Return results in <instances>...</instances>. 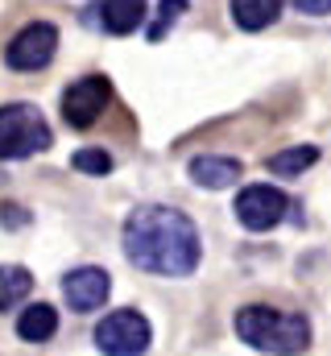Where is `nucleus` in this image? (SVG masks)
Wrapping results in <instances>:
<instances>
[{
	"label": "nucleus",
	"instance_id": "obj_1",
	"mask_svg": "<svg viewBox=\"0 0 331 356\" xmlns=\"http://www.w3.org/2000/svg\"><path fill=\"white\" fill-rule=\"evenodd\" d=\"M124 257L145 273L158 277H191L203 257L199 228L186 211L166 207V203H145L124 220Z\"/></svg>",
	"mask_w": 331,
	"mask_h": 356
},
{
	"label": "nucleus",
	"instance_id": "obj_2",
	"mask_svg": "<svg viewBox=\"0 0 331 356\" xmlns=\"http://www.w3.org/2000/svg\"><path fill=\"white\" fill-rule=\"evenodd\" d=\"M236 336H241L245 344H252L257 353L298 356L311 344V323H307V315L252 302V307H241V311H236Z\"/></svg>",
	"mask_w": 331,
	"mask_h": 356
},
{
	"label": "nucleus",
	"instance_id": "obj_3",
	"mask_svg": "<svg viewBox=\"0 0 331 356\" xmlns=\"http://www.w3.org/2000/svg\"><path fill=\"white\" fill-rule=\"evenodd\" d=\"M38 149H50V124L33 104H4L0 108V162L8 158H33Z\"/></svg>",
	"mask_w": 331,
	"mask_h": 356
},
{
	"label": "nucleus",
	"instance_id": "obj_4",
	"mask_svg": "<svg viewBox=\"0 0 331 356\" xmlns=\"http://www.w3.org/2000/svg\"><path fill=\"white\" fill-rule=\"evenodd\" d=\"M150 340H154V332H150L145 315L129 311V307L112 311L108 319L95 323V348L104 356H141L150 348Z\"/></svg>",
	"mask_w": 331,
	"mask_h": 356
},
{
	"label": "nucleus",
	"instance_id": "obj_5",
	"mask_svg": "<svg viewBox=\"0 0 331 356\" xmlns=\"http://www.w3.org/2000/svg\"><path fill=\"white\" fill-rule=\"evenodd\" d=\"M286 207H290V199H286L277 186L257 182V186H245V191L236 195V207H232V211H236L241 228H248V232H269V228L282 224Z\"/></svg>",
	"mask_w": 331,
	"mask_h": 356
},
{
	"label": "nucleus",
	"instance_id": "obj_6",
	"mask_svg": "<svg viewBox=\"0 0 331 356\" xmlns=\"http://www.w3.org/2000/svg\"><path fill=\"white\" fill-rule=\"evenodd\" d=\"M112 99V83L108 75H87V79H75L71 88L63 91V120L71 129H91L99 120V112L108 108Z\"/></svg>",
	"mask_w": 331,
	"mask_h": 356
},
{
	"label": "nucleus",
	"instance_id": "obj_7",
	"mask_svg": "<svg viewBox=\"0 0 331 356\" xmlns=\"http://www.w3.org/2000/svg\"><path fill=\"white\" fill-rule=\"evenodd\" d=\"M54 50H58V29H54L50 21H33V25H25V29L8 42L4 63H8L13 71H42V67L54 58Z\"/></svg>",
	"mask_w": 331,
	"mask_h": 356
},
{
	"label": "nucleus",
	"instance_id": "obj_8",
	"mask_svg": "<svg viewBox=\"0 0 331 356\" xmlns=\"http://www.w3.org/2000/svg\"><path fill=\"white\" fill-rule=\"evenodd\" d=\"M108 294H112V277L99 266H79L63 277V298H67L75 311H95V307H104Z\"/></svg>",
	"mask_w": 331,
	"mask_h": 356
},
{
	"label": "nucleus",
	"instance_id": "obj_9",
	"mask_svg": "<svg viewBox=\"0 0 331 356\" xmlns=\"http://www.w3.org/2000/svg\"><path fill=\"white\" fill-rule=\"evenodd\" d=\"M186 175L195 186H207V191H224L241 178V162L236 158H220V154H203L186 166Z\"/></svg>",
	"mask_w": 331,
	"mask_h": 356
},
{
	"label": "nucleus",
	"instance_id": "obj_10",
	"mask_svg": "<svg viewBox=\"0 0 331 356\" xmlns=\"http://www.w3.org/2000/svg\"><path fill=\"white\" fill-rule=\"evenodd\" d=\"M54 332H58V311L50 302H33L17 315V336L29 340V344H46Z\"/></svg>",
	"mask_w": 331,
	"mask_h": 356
},
{
	"label": "nucleus",
	"instance_id": "obj_11",
	"mask_svg": "<svg viewBox=\"0 0 331 356\" xmlns=\"http://www.w3.org/2000/svg\"><path fill=\"white\" fill-rule=\"evenodd\" d=\"M104 29L116 33V38H129L141 29L145 21V0H104V13H99Z\"/></svg>",
	"mask_w": 331,
	"mask_h": 356
},
{
	"label": "nucleus",
	"instance_id": "obj_12",
	"mask_svg": "<svg viewBox=\"0 0 331 356\" xmlns=\"http://www.w3.org/2000/svg\"><path fill=\"white\" fill-rule=\"evenodd\" d=\"M282 4L286 0H232V21L245 33H257V29H265L282 17Z\"/></svg>",
	"mask_w": 331,
	"mask_h": 356
},
{
	"label": "nucleus",
	"instance_id": "obj_13",
	"mask_svg": "<svg viewBox=\"0 0 331 356\" xmlns=\"http://www.w3.org/2000/svg\"><path fill=\"white\" fill-rule=\"evenodd\" d=\"M319 162V149L315 145H290V149H282V154H273L269 162H265V170L277 178H294L302 175V170H311Z\"/></svg>",
	"mask_w": 331,
	"mask_h": 356
},
{
	"label": "nucleus",
	"instance_id": "obj_14",
	"mask_svg": "<svg viewBox=\"0 0 331 356\" xmlns=\"http://www.w3.org/2000/svg\"><path fill=\"white\" fill-rule=\"evenodd\" d=\"M33 290V277L25 266H4L0 269V311H13L17 302H25V294Z\"/></svg>",
	"mask_w": 331,
	"mask_h": 356
},
{
	"label": "nucleus",
	"instance_id": "obj_15",
	"mask_svg": "<svg viewBox=\"0 0 331 356\" xmlns=\"http://www.w3.org/2000/svg\"><path fill=\"white\" fill-rule=\"evenodd\" d=\"M71 166L83 170V175H112V154L91 145V149H79V154L71 158Z\"/></svg>",
	"mask_w": 331,
	"mask_h": 356
},
{
	"label": "nucleus",
	"instance_id": "obj_16",
	"mask_svg": "<svg viewBox=\"0 0 331 356\" xmlns=\"http://www.w3.org/2000/svg\"><path fill=\"white\" fill-rule=\"evenodd\" d=\"M182 8H186V0H162V4H158V25H150V38H154V42L162 38L166 25H170V21L182 13Z\"/></svg>",
	"mask_w": 331,
	"mask_h": 356
},
{
	"label": "nucleus",
	"instance_id": "obj_17",
	"mask_svg": "<svg viewBox=\"0 0 331 356\" xmlns=\"http://www.w3.org/2000/svg\"><path fill=\"white\" fill-rule=\"evenodd\" d=\"M294 8L307 17H331V0H294Z\"/></svg>",
	"mask_w": 331,
	"mask_h": 356
}]
</instances>
